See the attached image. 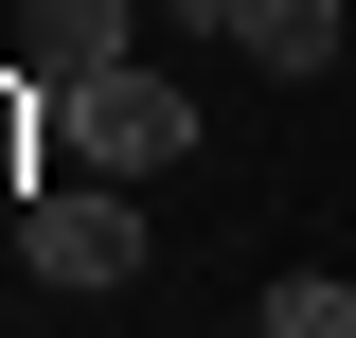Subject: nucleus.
Returning <instances> with one entry per match:
<instances>
[{"label":"nucleus","instance_id":"obj_4","mask_svg":"<svg viewBox=\"0 0 356 338\" xmlns=\"http://www.w3.org/2000/svg\"><path fill=\"white\" fill-rule=\"evenodd\" d=\"M232 54H267L285 89H303V72H339V0H250V18H232Z\"/></svg>","mask_w":356,"mask_h":338},{"label":"nucleus","instance_id":"obj_1","mask_svg":"<svg viewBox=\"0 0 356 338\" xmlns=\"http://www.w3.org/2000/svg\"><path fill=\"white\" fill-rule=\"evenodd\" d=\"M54 143H72L89 178H178V161H196V107H178L161 54H107V72L54 89Z\"/></svg>","mask_w":356,"mask_h":338},{"label":"nucleus","instance_id":"obj_6","mask_svg":"<svg viewBox=\"0 0 356 338\" xmlns=\"http://www.w3.org/2000/svg\"><path fill=\"white\" fill-rule=\"evenodd\" d=\"M232 18H250V0H178V36H232Z\"/></svg>","mask_w":356,"mask_h":338},{"label":"nucleus","instance_id":"obj_5","mask_svg":"<svg viewBox=\"0 0 356 338\" xmlns=\"http://www.w3.org/2000/svg\"><path fill=\"white\" fill-rule=\"evenodd\" d=\"M250 338H356V285H321V267H285V285L250 303Z\"/></svg>","mask_w":356,"mask_h":338},{"label":"nucleus","instance_id":"obj_2","mask_svg":"<svg viewBox=\"0 0 356 338\" xmlns=\"http://www.w3.org/2000/svg\"><path fill=\"white\" fill-rule=\"evenodd\" d=\"M18 267H36V285H143V196H125V178L18 196Z\"/></svg>","mask_w":356,"mask_h":338},{"label":"nucleus","instance_id":"obj_3","mask_svg":"<svg viewBox=\"0 0 356 338\" xmlns=\"http://www.w3.org/2000/svg\"><path fill=\"white\" fill-rule=\"evenodd\" d=\"M125 36H143V0H18V72H36V89H72V72H107Z\"/></svg>","mask_w":356,"mask_h":338}]
</instances>
